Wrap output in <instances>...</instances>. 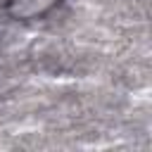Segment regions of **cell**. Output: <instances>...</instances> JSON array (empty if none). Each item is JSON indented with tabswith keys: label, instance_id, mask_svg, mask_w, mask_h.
Masks as SVG:
<instances>
[{
	"label": "cell",
	"instance_id": "6da1fadb",
	"mask_svg": "<svg viewBox=\"0 0 152 152\" xmlns=\"http://www.w3.org/2000/svg\"><path fill=\"white\" fill-rule=\"evenodd\" d=\"M55 5H57V0H7V14L12 19L28 21V19L48 14Z\"/></svg>",
	"mask_w": 152,
	"mask_h": 152
}]
</instances>
